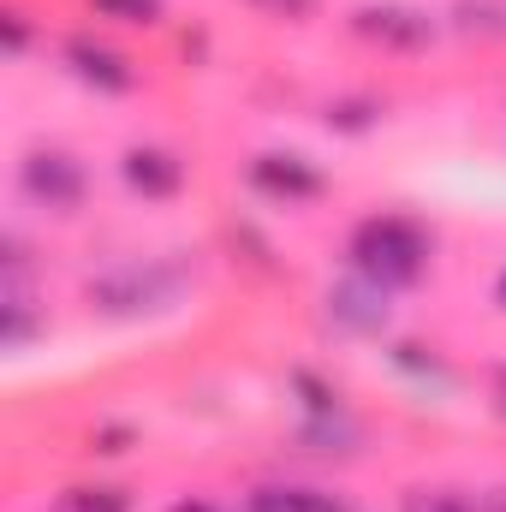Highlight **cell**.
<instances>
[{
	"label": "cell",
	"instance_id": "6da1fadb",
	"mask_svg": "<svg viewBox=\"0 0 506 512\" xmlns=\"http://www.w3.org/2000/svg\"><path fill=\"white\" fill-rule=\"evenodd\" d=\"M346 268L387 292H411L435 268V227L405 209H376L346 233Z\"/></svg>",
	"mask_w": 506,
	"mask_h": 512
},
{
	"label": "cell",
	"instance_id": "7a4b0ae2",
	"mask_svg": "<svg viewBox=\"0 0 506 512\" xmlns=\"http://www.w3.org/2000/svg\"><path fill=\"white\" fill-rule=\"evenodd\" d=\"M197 268L185 256H143V262H114L108 274H96L84 286V304L90 316H108V322H143V316H161L173 310L185 292H191Z\"/></svg>",
	"mask_w": 506,
	"mask_h": 512
},
{
	"label": "cell",
	"instance_id": "3957f363",
	"mask_svg": "<svg viewBox=\"0 0 506 512\" xmlns=\"http://www.w3.org/2000/svg\"><path fill=\"white\" fill-rule=\"evenodd\" d=\"M18 197L30 209L54 215V221H72L84 209V197H90V167L72 149H54V143L24 149L18 155Z\"/></svg>",
	"mask_w": 506,
	"mask_h": 512
},
{
	"label": "cell",
	"instance_id": "277c9868",
	"mask_svg": "<svg viewBox=\"0 0 506 512\" xmlns=\"http://www.w3.org/2000/svg\"><path fill=\"white\" fill-rule=\"evenodd\" d=\"M346 30L381 54H429L441 42V18L411 0H364L346 12Z\"/></svg>",
	"mask_w": 506,
	"mask_h": 512
},
{
	"label": "cell",
	"instance_id": "5b68a950",
	"mask_svg": "<svg viewBox=\"0 0 506 512\" xmlns=\"http://www.w3.org/2000/svg\"><path fill=\"white\" fill-rule=\"evenodd\" d=\"M245 185L274 209H310L334 191V179L304 155V149H256L245 161Z\"/></svg>",
	"mask_w": 506,
	"mask_h": 512
},
{
	"label": "cell",
	"instance_id": "8992f818",
	"mask_svg": "<svg viewBox=\"0 0 506 512\" xmlns=\"http://www.w3.org/2000/svg\"><path fill=\"white\" fill-rule=\"evenodd\" d=\"M322 316H328V328L346 334V340H387V328H393V292L346 268L340 280H328Z\"/></svg>",
	"mask_w": 506,
	"mask_h": 512
},
{
	"label": "cell",
	"instance_id": "52a82bcc",
	"mask_svg": "<svg viewBox=\"0 0 506 512\" xmlns=\"http://www.w3.org/2000/svg\"><path fill=\"white\" fill-rule=\"evenodd\" d=\"M60 66H66L84 90H96V96H131L137 78H143L126 48H114V42L96 36V30H72V36H60Z\"/></svg>",
	"mask_w": 506,
	"mask_h": 512
},
{
	"label": "cell",
	"instance_id": "ba28073f",
	"mask_svg": "<svg viewBox=\"0 0 506 512\" xmlns=\"http://www.w3.org/2000/svg\"><path fill=\"white\" fill-rule=\"evenodd\" d=\"M185 155L179 149H167V143H131L126 155H120V185H126L131 197H143V203H173V197H185Z\"/></svg>",
	"mask_w": 506,
	"mask_h": 512
},
{
	"label": "cell",
	"instance_id": "9c48e42d",
	"mask_svg": "<svg viewBox=\"0 0 506 512\" xmlns=\"http://www.w3.org/2000/svg\"><path fill=\"white\" fill-rule=\"evenodd\" d=\"M364 423L352 417V405L346 411H322V417H298L292 423V453H304V459H322V465H352L358 453H364Z\"/></svg>",
	"mask_w": 506,
	"mask_h": 512
},
{
	"label": "cell",
	"instance_id": "30bf717a",
	"mask_svg": "<svg viewBox=\"0 0 506 512\" xmlns=\"http://www.w3.org/2000/svg\"><path fill=\"white\" fill-rule=\"evenodd\" d=\"M381 358H387V370L399 376V382H411L417 393H453L459 387V370L447 364V352L435 346V340H387L381 346Z\"/></svg>",
	"mask_w": 506,
	"mask_h": 512
},
{
	"label": "cell",
	"instance_id": "8fae6325",
	"mask_svg": "<svg viewBox=\"0 0 506 512\" xmlns=\"http://www.w3.org/2000/svg\"><path fill=\"white\" fill-rule=\"evenodd\" d=\"M36 334H48V316L36 304L30 274H0V346L6 352H30Z\"/></svg>",
	"mask_w": 506,
	"mask_h": 512
},
{
	"label": "cell",
	"instance_id": "7c38bea8",
	"mask_svg": "<svg viewBox=\"0 0 506 512\" xmlns=\"http://www.w3.org/2000/svg\"><path fill=\"white\" fill-rule=\"evenodd\" d=\"M381 120H387V102H381L376 90H346V96H334L322 108V126L334 131V137H370Z\"/></svg>",
	"mask_w": 506,
	"mask_h": 512
},
{
	"label": "cell",
	"instance_id": "4fadbf2b",
	"mask_svg": "<svg viewBox=\"0 0 506 512\" xmlns=\"http://www.w3.org/2000/svg\"><path fill=\"white\" fill-rule=\"evenodd\" d=\"M447 24L471 42H506V0H453Z\"/></svg>",
	"mask_w": 506,
	"mask_h": 512
},
{
	"label": "cell",
	"instance_id": "5bb4252c",
	"mask_svg": "<svg viewBox=\"0 0 506 512\" xmlns=\"http://www.w3.org/2000/svg\"><path fill=\"white\" fill-rule=\"evenodd\" d=\"M328 495L322 489H304V483H256L245 495V512H322Z\"/></svg>",
	"mask_w": 506,
	"mask_h": 512
},
{
	"label": "cell",
	"instance_id": "9a60e30c",
	"mask_svg": "<svg viewBox=\"0 0 506 512\" xmlns=\"http://www.w3.org/2000/svg\"><path fill=\"white\" fill-rule=\"evenodd\" d=\"M286 387H292V399H298V417L346 411V393L328 382V376H316V370H286Z\"/></svg>",
	"mask_w": 506,
	"mask_h": 512
},
{
	"label": "cell",
	"instance_id": "2e32d148",
	"mask_svg": "<svg viewBox=\"0 0 506 512\" xmlns=\"http://www.w3.org/2000/svg\"><path fill=\"white\" fill-rule=\"evenodd\" d=\"M96 18L126 24V30H161L167 24V0H90Z\"/></svg>",
	"mask_w": 506,
	"mask_h": 512
},
{
	"label": "cell",
	"instance_id": "e0dca14e",
	"mask_svg": "<svg viewBox=\"0 0 506 512\" xmlns=\"http://www.w3.org/2000/svg\"><path fill=\"white\" fill-rule=\"evenodd\" d=\"M60 512H131V489H120V483H72L60 495Z\"/></svg>",
	"mask_w": 506,
	"mask_h": 512
},
{
	"label": "cell",
	"instance_id": "ac0fdd59",
	"mask_svg": "<svg viewBox=\"0 0 506 512\" xmlns=\"http://www.w3.org/2000/svg\"><path fill=\"white\" fill-rule=\"evenodd\" d=\"M227 245L239 251V262H245V268H256V274H268V280L280 274V262H274V245H268V239L256 233L251 221H233V227H227Z\"/></svg>",
	"mask_w": 506,
	"mask_h": 512
},
{
	"label": "cell",
	"instance_id": "d6986e66",
	"mask_svg": "<svg viewBox=\"0 0 506 512\" xmlns=\"http://www.w3.org/2000/svg\"><path fill=\"white\" fill-rule=\"evenodd\" d=\"M399 512H483V501H471L459 489H405Z\"/></svg>",
	"mask_w": 506,
	"mask_h": 512
},
{
	"label": "cell",
	"instance_id": "ffe728a7",
	"mask_svg": "<svg viewBox=\"0 0 506 512\" xmlns=\"http://www.w3.org/2000/svg\"><path fill=\"white\" fill-rule=\"evenodd\" d=\"M131 447H137V429H131V423H96L90 441H84L90 459H120V453H131Z\"/></svg>",
	"mask_w": 506,
	"mask_h": 512
},
{
	"label": "cell",
	"instance_id": "44dd1931",
	"mask_svg": "<svg viewBox=\"0 0 506 512\" xmlns=\"http://www.w3.org/2000/svg\"><path fill=\"white\" fill-rule=\"evenodd\" d=\"M30 42H36L30 12H24V6H6V12H0V48H6L12 60H24V54H30Z\"/></svg>",
	"mask_w": 506,
	"mask_h": 512
},
{
	"label": "cell",
	"instance_id": "7402d4cb",
	"mask_svg": "<svg viewBox=\"0 0 506 512\" xmlns=\"http://www.w3.org/2000/svg\"><path fill=\"white\" fill-rule=\"evenodd\" d=\"M245 6H256L262 18H280V24H310L322 12V0H245Z\"/></svg>",
	"mask_w": 506,
	"mask_h": 512
},
{
	"label": "cell",
	"instance_id": "603a6c76",
	"mask_svg": "<svg viewBox=\"0 0 506 512\" xmlns=\"http://www.w3.org/2000/svg\"><path fill=\"white\" fill-rule=\"evenodd\" d=\"M489 405H495V417L506 423V364H495V370H489Z\"/></svg>",
	"mask_w": 506,
	"mask_h": 512
},
{
	"label": "cell",
	"instance_id": "cb8c5ba5",
	"mask_svg": "<svg viewBox=\"0 0 506 512\" xmlns=\"http://www.w3.org/2000/svg\"><path fill=\"white\" fill-rule=\"evenodd\" d=\"M167 512H221L215 501H203V495H185V501H173Z\"/></svg>",
	"mask_w": 506,
	"mask_h": 512
},
{
	"label": "cell",
	"instance_id": "d4e9b609",
	"mask_svg": "<svg viewBox=\"0 0 506 512\" xmlns=\"http://www.w3.org/2000/svg\"><path fill=\"white\" fill-rule=\"evenodd\" d=\"M477 501H483V512H506V483L501 489H489V495H477Z\"/></svg>",
	"mask_w": 506,
	"mask_h": 512
},
{
	"label": "cell",
	"instance_id": "484cf974",
	"mask_svg": "<svg viewBox=\"0 0 506 512\" xmlns=\"http://www.w3.org/2000/svg\"><path fill=\"white\" fill-rule=\"evenodd\" d=\"M495 310H501V316H506V268H501V274H495Z\"/></svg>",
	"mask_w": 506,
	"mask_h": 512
},
{
	"label": "cell",
	"instance_id": "4316f807",
	"mask_svg": "<svg viewBox=\"0 0 506 512\" xmlns=\"http://www.w3.org/2000/svg\"><path fill=\"white\" fill-rule=\"evenodd\" d=\"M322 512H358V507H352V501H340V495H328V507H322Z\"/></svg>",
	"mask_w": 506,
	"mask_h": 512
}]
</instances>
